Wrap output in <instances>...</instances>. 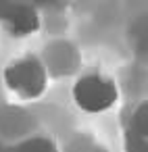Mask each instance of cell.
Here are the masks:
<instances>
[{"mask_svg":"<svg viewBox=\"0 0 148 152\" xmlns=\"http://www.w3.org/2000/svg\"><path fill=\"white\" fill-rule=\"evenodd\" d=\"M4 86L21 100H38L48 88V75L38 56H23L4 67Z\"/></svg>","mask_w":148,"mask_h":152,"instance_id":"obj_1","label":"cell"},{"mask_svg":"<svg viewBox=\"0 0 148 152\" xmlns=\"http://www.w3.org/2000/svg\"><path fill=\"white\" fill-rule=\"evenodd\" d=\"M73 102L79 110L90 115H100L111 110L119 100V88L117 83L100 73H88L81 75L71 90Z\"/></svg>","mask_w":148,"mask_h":152,"instance_id":"obj_2","label":"cell"},{"mask_svg":"<svg viewBox=\"0 0 148 152\" xmlns=\"http://www.w3.org/2000/svg\"><path fill=\"white\" fill-rule=\"evenodd\" d=\"M0 25L13 38H25L40 29V13L29 2L0 0Z\"/></svg>","mask_w":148,"mask_h":152,"instance_id":"obj_3","label":"cell"},{"mask_svg":"<svg viewBox=\"0 0 148 152\" xmlns=\"http://www.w3.org/2000/svg\"><path fill=\"white\" fill-rule=\"evenodd\" d=\"M40 63L44 65L48 77H69L79 69L81 56L71 42L54 40L44 48V54H42Z\"/></svg>","mask_w":148,"mask_h":152,"instance_id":"obj_4","label":"cell"},{"mask_svg":"<svg viewBox=\"0 0 148 152\" xmlns=\"http://www.w3.org/2000/svg\"><path fill=\"white\" fill-rule=\"evenodd\" d=\"M125 152H148V102H138L123 119Z\"/></svg>","mask_w":148,"mask_h":152,"instance_id":"obj_5","label":"cell"},{"mask_svg":"<svg viewBox=\"0 0 148 152\" xmlns=\"http://www.w3.org/2000/svg\"><path fill=\"white\" fill-rule=\"evenodd\" d=\"M34 119L27 110L19 106H0V135L2 137H15L17 142L32 135Z\"/></svg>","mask_w":148,"mask_h":152,"instance_id":"obj_6","label":"cell"},{"mask_svg":"<svg viewBox=\"0 0 148 152\" xmlns=\"http://www.w3.org/2000/svg\"><path fill=\"white\" fill-rule=\"evenodd\" d=\"M4 152H61L56 142L44 135H29L23 137L19 142H15L13 146H7Z\"/></svg>","mask_w":148,"mask_h":152,"instance_id":"obj_7","label":"cell"},{"mask_svg":"<svg viewBox=\"0 0 148 152\" xmlns=\"http://www.w3.org/2000/svg\"><path fill=\"white\" fill-rule=\"evenodd\" d=\"M129 40H131V44H133V48H136V54L138 56H146V48H148V25H146V19L144 17H140L133 25H131V29H129Z\"/></svg>","mask_w":148,"mask_h":152,"instance_id":"obj_8","label":"cell"},{"mask_svg":"<svg viewBox=\"0 0 148 152\" xmlns=\"http://www.w3.org/2000/svg\"><path fill=\"white\" fill-rule=\"evenodd\" d=\"M67 152H108L104 146H100V144H96L92 137H88V135H77V137H73L71 142H69V146H67Z\"/></svg>","mask_w":148,"mask_h":152,"instance_id":"obj_9","label":"cell"},{"mask_svg":"<svg viewBox=\"0 0 148 152\" xmlns=\"http://www.w3.org/2000/svg\"><path fill=\"white\" fill-rule=\"evenodd\" d=\"M4 150H7V146L2 144V140H0V152H4Z\"/></svg>","mask_w":148,"mask_h":152,"instance_id":"obj_10","label":"cell"}]
</instances>
